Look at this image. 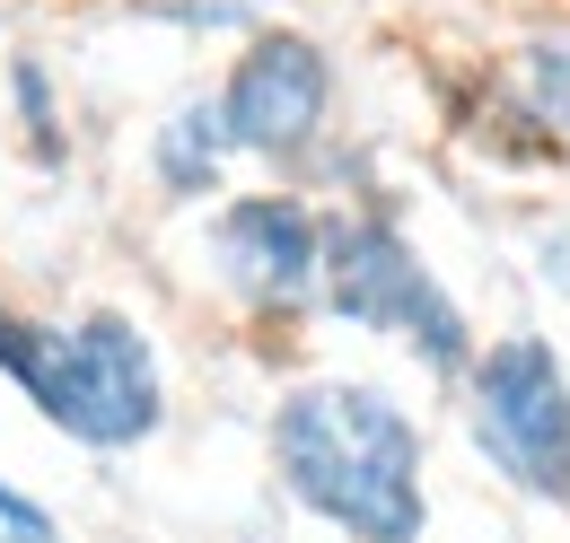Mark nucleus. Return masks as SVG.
I'll use <instances>...</instances> for the list:
<instances>
[{
  "label": "nucleus",
  "instance_id": "obj_13",
  "mask_svg": "<svg viewBox=\"0 0 570 543\" xmlns=\"http://www.w3.org/2000/svg\"><path fill=\"white\" fill-rule=\"evenodd\" d=\"M0 543H36V535H18V526H0Z\"/></svg>",
  "mask_w": 570,
  "mask_h": 543
},
{
  "label": "nucleus",
  "instance_id": "obj_3",
  "mask_svg": "<svg viewBox=\"0 0 570 543\" xmlns=\"http://www.w3.org/2000/svg\"><path fill=\"white\" fill-rule=\"evenodd\" d=\"M316 307L352 334L404 342L430 377H465L474 334L465 307L448 298V280L413 255V237L377 210H325V272H316Z\"/></svg>",
  "mask_w": 570,
  "mask_h": 543
},
{
  "label": "nucleus",
  "instance_id": "obj_12",
  "mask_svg": "<svg viewBox=\"0 0 570 543\" xmlns=\"http://www.w3.org/2000/svg\"><path fill=\"white\" fill-rule=\"evenodd\" d=\"M18 325H27V316H18L9 298H0V359H9V342H18Z\"/></svg>",
  "mask_w": 570,
  "mask_h": 543
},
{
  "label": "nucleus",
  "instance_id": "obj_9",
  "mask_svg": "<svg viewBox=\"0 0 570 543\" xmlns=\"http://www.w3.org/2000/svg\"><path fill=\"white\" fill-rule=\"evenodd\" d=\"M518 88H527V106L570 132V27H544V36H527V53H518Z\"/></svg>",
  "mask_w": 570,
  "mask_h": 543
},
{
  "label": "nucleus",
  "instance_id": "obj_11",
  "mask_svg": "<svg viewBox=\"0 0 570 543\" xmlns=\"http://www.w3.org/2000/svg\"><path fill=\"white\" fill-rule=\"evenodd\" d=\"M0 526H18V535H36V543H62V517H53L36 491H18L9 474H0Z\"/></svg>",
  "mask_w": 570,
  "mask_h": 543
},
{
  "label": "nucleus",
  "instance_id": "obj_6",
  "mask_svg": "<svg viewBox=\"0 0 570 543\" xmlns=\"http://www.w3.org/2000/svg\"><path fill=\"white\" fill-rule=\"evenodd\" d=\"M212 280L255 316V325H289L316 307V272H325V210L307 194H228L203 228Z\"/></svg>",
  "mask_w": 570,
  "mask_h": 543
},
{
  "label": "nucleus",
  "instance_id": "obj_4",
  "mask_svg": "<svg viewBox=\"0 0 570 543\" xmlns=\"http://www.w3.org/2000/svg\"><path fill=\"white\" fill-rule=\"evenodd\" d=\"M465 430L483 465L535 500H570V377L544 334H500L465 368Z\"/></svg>",
  "mask_w": 570,
  "mask_h": 543
},
{
  "label": "nucleus",
  "instance_id": "obj_8",
  "mask_svg": "<svg viewBox=\"0 0 570 543\" xmlns=\"http://www.w3.org/2000/svg\"><path fill=\"white\" fill-rule=\"evenodd\" d=\"M9 124H18V149L53 176V167H71V124H62V88H53V70L45 53H9Z\"/></svg>",
  "mask_w": 570,
  "mask_h": 543
},
{
  "label": "nucleus",
  "instance_id": "obj_7",
  "mask_svg": "<svg viewBox=\"0 0 570 543\" xmlns=\"http://www.w3.org/2000/svg\"><path fill=\"white\" fill-rule=\"evenodd\" d=\"M228 167H237V140L219 124V97H185V106L158 115V132H149V185L167 203H212L228 185Z\"/></svg>",
  "mask_w": 570,
  "mask_h": 543
},
{
  "label": "nucleus",
  "instance_id": "obj_2",
  "mask_svg": "<svg viewBox=\"0 0 570 543\" xmlns=\"http://www.w3.org/2000/svg\"><path fill=\"white\" fill-rule=\"evenodd\" d=\"M0 377L27 395L45 430H62L88 456H132L167 430V359L141 334V316L124 307H88V316H27Z\"/></svg>",
  "mask_w": 570,
  "mask_h": 543
},
{
  "label": "nucleus",
  "instance_id": "obj_5",
  "mask_svg": "<svg viewBox=\"0 0 570 543\" xmlns=\"http://www.w3.org/2000/svg\"><path fill=\"white\" fill-rule=\"evenodd\" d=\"M212 97H219V124L237 140V158L298 167L334 124V53L316 36H298V27H255Z\"/></svg>",
  "mask_w": 570,
  "mask_h": 543
},
{
  "label": "nucleus",
  "instance_id": "obj_1",
  "mask_svg": "<svg viewBox=\"0 0 570 543\" xmlns=\"http://www.w3.org/2000/svg\"><path fill=\"white\" fill-rule=\"evenodd\" d=\"M273 482L289 509L343 543H422L430 535V474L422 421L368 377H298L273 404Z\"/></svg>",
  "mask_w": 570,
  "mask_h": 543
},
{
  "label": "nucleus",
  "instance_id": "obj_10",
  "mask_svg": "<svg viewBox=\"0 0 570 543\" xmlns=\"http://www.w3.org/2000/svg\"><path fill=\"white\" fill-rule=\"evenodd\" d=\"M132 18L176 27V36H255L273 18V0H132Z\"/></svg>",
  "mask_w": 570,
  "mask_h": 543
}]
</instances>
